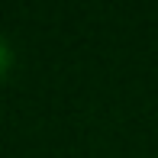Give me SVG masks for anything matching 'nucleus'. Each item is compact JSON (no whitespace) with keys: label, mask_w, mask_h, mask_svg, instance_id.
Segmentation results:
<instances>
[{"label":"nucleus","mask_w":158,"mask_h":158,"mask_svg":"<svg viewBox=\"0 0 158 158\" xmlns=\"http://www.w3.org/2000/svg\"><path fill=\"white\" fill-rule=\"evenodd\" d=\"M6 58H10V52H6V45H3V39H0V71L6 68Z\"/></svg>","instance_id":"1"}]
</instances>
